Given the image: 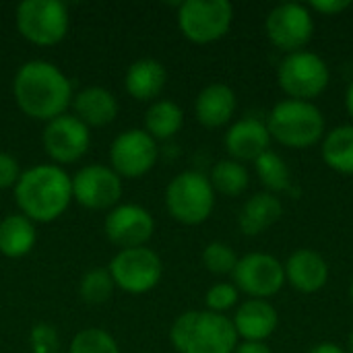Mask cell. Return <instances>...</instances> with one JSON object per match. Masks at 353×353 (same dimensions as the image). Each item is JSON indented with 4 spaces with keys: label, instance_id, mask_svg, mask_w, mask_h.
I'll list each match as a JSON object with an SVG mask.
<instances>
[{
    "label": "cell",
    "instance_id": "obj_29",
    "mask_svg": "<svg viewBox=\"0 0 353 353\" xmlns=\"http://www.w3.org/2000/svg\"><path fill=\"white\" fill-rule=\"evenodd\" d=\"M68 353H120V350L116 339L108 331L91 327L79 331L72 337Z\"/></svg>",
    "mask_w": 353,
    "mask_h": 353
},
{
    "label": "cell",
    "instance_id": "obj_34",
    "mask_svg": "<svg viewBox=\"0 0 353 353\" xmlns=\"http://www.w3.org/2000/svg\"><path fill=\"white\" fill-rule=\"evenodd\" d=\"M352 6L350 0H314L308 4L310 10L319 12V14H325V17H335V14H341L343 10H347Z\"/></svg>",
    "mask_w": 353,
    "mask_h": 353
},
{
    "label": "cell",
    "instance_id": "obj_38",
    "mask_svg": "<svg viewBox=\"0 0 353 353\" xmlns=\"http://www.w3.org/2000/svg\"><path fill=\"white\" fill-rule=\"evenodd\" d=\"M347 353H353V329L350 333V339H347Z\"/></svg>",
    "mask_w": 353,
    "mask_h": 353
},
{
    "label": "cell",
    "instance_id": "obj_21",
    "mask_svg": "<svg viewBox=\"0 0 353 353\" xmlns=\"http://www.w3.org/2000/svg\"><path fill=\"white\" fill-rule=\"evenodd\" d=\"M70 105L74 110V116L89 128L108 126L118 116V101L103 87H87L74 93Z\"/></svg>",
    "mask_w": 353,
    "mask_h": 353
},
{
    "label": "cell",
    "instance_id": "obj_22",
    "mask_svg": "<svg viewBox=\"0 0 353 353\" xmlns=\"http://www.w3.org/2000/svg\"><path fill=\"white\" fill-rule=\"evenodd\" d=\"M283 215V205L277 199V194L271 192H256L252 194L240 215H238V225L240 232L246 236H261L263 232H267L269 228H273Z\"/></svg>",
    "mask_w": 353,
    "mask_h": 353
},
{
    "label": "cell",
    "instance_id": "obj_19",
    "mask_svg": "<svg viewBox=\"0 0 353 353\" xmlns=\"http://www.w3.org/2000/svg\"><path fill=\"white\" fill-rule=\"evenodd\" d=\"M236 108V91L225 83H211L196 95L194 116L205 128H221L232 122Z\"/></svg>",
    "mask_w": 353,
    "mask_h": 353
},
{
    "label": "cell",
    "instance_id": "obj_31",
    "mask_svg": "<svg viewBox=\"0 0 353 353\" xmlns=\"http://www.w3.org/2000/svg\"><path fill=\"white\" fill-rule=\"evenodd\" d=\"M240 300V292L234 283H215L213 288H209L207 296H205V306L211 312L217 314H225L228 310H232Z\"/></svg>",
    "mask_w": 353,
    "mask_h": 353
},
{
    "label": "cell",
    "instance_id": "obj_2",
    "mask_svg": "<svg viewBox=\"0 0 353 353\" xmlns=\"http://www.w3.org/2000/svg\"><path fill=\"white\" fill-rule=\"evenodd\" d=\"M14 201L21 215L33 223L56 221L72 203V178L60 165H33L21 172L14 184Z\"/></svg>",
    "mask_w": 353,
    "mask_h": 353
},
{
    "label": "cell",
    "instance_id": "obj_5",
    "mask_svg": "<svg viewBox=\"0 0 353 353\" xmlns=\"http://www.w3.org/2000/svg\"><path fill=\"white\" fill-rule=\"evenodd\" d=\"M165 207L178 223H205L215 209V190L209 182V176L194 170L174 176L165 188Z\"/></svg>",
    "mask_w": 353,
    "mask_h": 353
},
{
    "label": "cell",
    "instance_id": "obj_4",
    "mask_svg": "<svg viewBox=\"0 0 353 353\" xmlns=\"http://www.w3.org/2000/svg\"><path fill=\"white\" fill-rule=\"evenodd\" d=\"M265 124L271 139L290 149L314 147L327 134L325 116L312 101L283 99L273 105Z\"/></svg>",
    "mask_w": 353,
    "mask_h": 353
},
{
    "label": "cell",
    "instance_id": "obj_25",
    "mask_svg": "<svg viewBox=\"0 0 353 353\" xmlns=\"http://www.w3.org/2000/svg\"><path fill=\"white\" fill-rule=\"evenodd\" d=\"M184 124L182 108L172 99H157L145 112V132H149L155 141H168L180 132Z\"/></svg>",
    "mask_w": 353,
    "mask_h": 353
},
{
    "label": "cell",
    "instance_id": "obj_13",
    "mask_svg": "<svg viewBox=\"0 0 353 353\" xmlns=\"http://www.w3.org/2000/svg\"><path fill=\"white\" fill-rule=\"evenodd\" d=\"M122 196V178L110 168L91 163L72 176V201L91 211L118 207Z\"/></svg>",
    "mask_w": 353,
    "mask_h": 353
},
{
    "label": "cell",
    "instance_id": "obj_23",
    "mask_svg": "<svg viewBox=\"0 0 353 353\" xmlns=\"http://www.w3.org/2000/svg\"><path fill=\"white\" fill-rule=\"evenodd\" d=\"M35 223L25 215H6L0 221V252L8 259H21L35 246Z\"/></svg>",
    "mask_w": 353,
    "mask_h": 353
},
{
    "label": "cell",
    "instance_id": "obj_33",
    "mask_svg": "<svg viewBox=\"0 0 353 353\" xmlns=\"http://www.w3.org/2000/svg\"><path fill=\"white\" fill-rule=\"evenodd\" d=\"M19 178H21V165H19V161L12 155L0 151V190L14 188V184L19 182Z\"/></svg>",
    "mask_w": 353,
    "mask_h": 353
},
{
    "label": "cell",
    "instance_id": "obj_28",
    "mask_svg": "<svg viewBox=\"0 0 353 353\" xmlns=\"http://www.w3.org/2000/svg\"><path fill=\"white\" fill-rule=\"evenodd\" d=\"M116 290V283L108 269H91L79 283V296L87 304H105Z\"/></svg>",
    "mask_w": 353,
    "mask_h": 353
},
{
    "label": "cell",
    "instance_id": "obj_12",
    "mask_svg": "<svg viewBox=\"0 0 353 353\" xmlns=\"http://www.w3.org/2000/svg\"><path fill=\"white\" fill-rule=\"evenodd\" d=\"M157 141L143 128L120 132L110 145V168L120 178H141L157 163Z\"/></svg>",
    "mask_w": 353,
    "mask_h": 353
},
{
    "label": "cell",
    "instance_id": "obj_18",
    "mask_svg": "<svg viewBox=\"0 0 353 353\" xmlns=\"http://www.w3.org/2000/svg\"><path fill=\"white\" fill-rule=\"evenodd\" d=\"M238 339L244 341H267L279 325V314L269 300H246L238 306L234 319Z\"/></svg>",
    "mask_w": 353,
    "mask_h": 353
},
{
    "label": "cell",
    "instance_id": "obj_10",
    "mask_svg": "<svg viewBox=\"0 0 353 353\" xmlns=\"http://www.w3.org/2000/svg\"><path fill=\"white\" fill-rule=\"evenodd\" d=\"M116 288L128 294H147L161 281L163 263L159 254L147 246L116 252L108 267Z\"/></svg>",
    "mask_w": 353,
    "mask_h": 353
},
{
    "label": "cell",
    "instance_id": "obj_20",
    "mask_svg": "<svg viewBox=\"0 0 353 353\" xmlns=\"http://www.w3.org/2000/svg\"><path fill=\"white\" fill-rule=\"evenodd\" d=\"M168 83L165 66L155 58H141L132 62L124 74L126 93L137 101H151L161 95Z\"/></svg>",
    "mask_w": 353,
    "mask_h": 353
},
{
    "label": "cell",
    "instance_id": "obj_39",
    "mask_svg": "<svg viewBox=\"0 0 353 353\" xmlns=\"http://www.w3.org/2000/svg\"><path fill=\"white\" fill-rule=\"evenodd\" d=\"M350 298H352V302H353V279H352V283H350Z\"/></svg>",
    "mask_w": 353,
    "mask_h": 353
},
{
    "label": "cell",
    "instance_id": "obj_1",
    "mask_svg": "<svg viewBox=\"0 0 353 353\" xmlns=\"http://www.w3.org/2000/svg\"><path fill=\"white\" fill-rule=\"evenodd\" d=\"M12 95L25 116L50 122L66 114L74 93L72 83L56 64L48 60H29L14 74Z\"/></svg>",
    "mask_w": 353,
    "mask_h": 353
},
{
    "label": "cell",
    "instance_id": "obj_32",
    "mask_svg": "<svg viewBox=\"0 0 353 353\" xmlns=\"http://www.w3.org/2000/svg\"><path fill=\"white\" fill-rule=\"evenodd\" d=\"M31 352L33 353H60V341L56 331L50 325H37L31 329Z\"/></svg>",
    "mask_w": 353,
    "mask_h": 353
},
{
    "label": "cell",
    "instance_id": "obj_37",
    "mask_svg": "<svg viewBox=\"0 0 353 353\" xmlns=\"http://www.w3.org/2000/svg\"><path fill=\"white\" fill-rule=\"evenodd\" d=\"M345 110H347L353 124V81L347 85V91H345Z\"/></svg>",
    "mask_w": 353,
    "mask_h": 353
},
{
    "label": "cell",
    "instance_id": "obj_26",
    "mask_svg": "<svg viewBox=\"0 0 353 353\" xmlns=\"http://www.w3.org/2000/svg\"><path fill=\"white\" fill-rule=\"evenodd\" d=\"M209 182L213 190L223 196H240L250 184V174L244 163L236 159H221L213 165Z\"/></svg>",
    "mask_w": 353,
    "mask_h": 353
},
{
    "label": "cell",
    "instance_id": "obj_6",
    "mask_svg": "<svg viewBox=\"0 0 353 353\" xmlns=\"http://www.w3.org/2000/svg\"><path fill=\"white\" fill-rule=\"evenodd\" d=\"M277 83L288 99L312 101L327 91L331 70L319 54L302 50L283 56L277 68Z\"/></svg>",
    "mask_w": 353,
    "mask_h": 353
},
{
    "label": "cell",
    "instance_id": "obj_7",
    "mask_svg": "<svg viewBox=\"0 0 353 353\" xmlns=\"http://www.w3.org/2000/svg\"><path fill=\"white\" fill-rule=\"evenodd\" d=\"M234 6L228 0H186L178 8V27L192 43H213L228 35Z\"/></svg>",
    "mask_w": 353,
    "mask_h": 353
},
{
    "label": "cell",
    "instance_id": "obj_15",
    "mask_svg": "<svg viewBox=\"0 0 353 353\" xmlns=\"http://www.w3.org/2000/svg\"><path fill=\"white\" fill-rule=\"evenodd\" d=\"M105 236L120 250L147 246L155 232L153 215L141 205H118L105 215Z\"/></svg>",
    "mask_w": 353,
    "mask_h": 353
},
{
    "label": "cell",
    "instance_id": "obj_30",
    "mask_svg": "<svg viewBox=\"0 0 353 353\" xmlns=\"http://www.w3.org/2000/svg\"><path fill=\"white\" fill-rule=\"evenodd\" d=\"M203 265L213 275H232L238 265V254L225 242H211L203 250Z\"/></svg>",
    "mask_w": 353,
    "mask_h": 353
},
{
    "label": "cell",
    "instance_id": "obj_3",
    "mask_svg": "<svg viewBox=\"0 0 353 353\" xmlns=\"http://www.w3.org/2000/svg\"><path fill=\"white\" fill-rule=\"evenodd\" d=\"M170 341L178 353H234L240 339L232 319L205 308L180 314L170 329Z\"/></svg>",
    "mask_w": 353,
    "mask_h": 353
},
{
    "label": "cell",
    "instance_id": "obj_14",
    "mask_svg": "<svg viewBox=\"0 0 353 353\" xmlns=\"http://www.w3.org/2000/svg\"><path fill=\"white\" fill-rule=\"evenodd\" d=\"M41 143L52 161L66 165L79 161L87 153L91 145V132L89 126H85L74 114H62L46 122Z\"/></svg>",
    "mask_w": 353,
    "mask_h": 353
},
{
    "label": "cell",
    "instance_id": "obj_9",
    "mask_svg": "<svg viewBox=\"0 0 353 353\" xmlns=\"http://www.w3.org/2000/svg\"><path fill=\"white\" fill-rule=\"evenodd\" d=\"M269 41L283 54L302 52L314 35V17L308 4L283 2L269 10L265 19Z\"/></svg>",
    "mask_w": 353,
    "mask_h": 353
},
{
    "label": "cell",
    "instance_id": "obj_36",
    "mask_svg": "<svg viewBox=\"0 0 353 353\" xmlns=\"http://www.w3.org/2000/svg\"><path fill=\"white\" fill-rule=\"evenodd\" d=\"M310 353H347L343 347H339L337 343H331V341H323L319 345H314Z\"/></svg>",
    "mask_w": 353,
    "mask_h": 353
},
{
    "label": "cell",
    "instance_id": "obj_24",
    "mask_svg": "<svg viewBox=\"0 0 353 353\" xmlns=\"http://www.w3.org/2000/svg\"><path fill=\"white\" fill-rule=\"evenodd\" d=\"M323 161L337 174L353 176V124L335 126L323 139Z\"/></svg>",
    "mask_w": 353,
    "mask_h": 353
},
{
    "label": "cell",
    "instance_id": "obj_8",
    "mask_svg": "<svg viewBox=\"0 0 353 353\" xmlns=\"http://www.w3.org/2000/svg\"><path fill=\"white\" fill-rule=\"evenodd\" d=\"M17 29L35 46H54L68 33V10L58 0H25L17 6Z\"/></svg>",
    "mask_w": 353,
    "mask_h": 353
},
{
    "label": "cell",
    "instance_id": "obj_27",
    "mask_svg": "<svg viewBox=\"0 0 353 353\" xmlns=\"http://www.w3.org/2000/svg\"><path fill=\"white\" fill-rule=\"evenodd\" d=\"M256 176L263 182V186L267 188V192L277 194V192H285L292 186V172L285 163V159L275 153V151H265L256 161Z\"/></svg>",
    "mask_w": 353,
    "mask_h": 353
},
{
    "label": "cell",
    "instance_id": "obj_35",
    "mask_svg": "<svg viewBox=\"0 0 353 353\" xmlns=\"http://www.w3.org/2000/svg\"><path fill=\"white\" fill-rule=\"evenodd\" d=\"M234 353H273L265 341H242Z\"/></svg>",
    "mask_w": 353,
    "mask_h": 353
},
{
    "label": "cell",
    "instance_id": "obj_17",
    "mask_svg": "<svg viewBox=\"0 0 353 353\" xmlns=\"http://www.w3.org/2000/svg\"><path fill=\"white\" fill-rule=\"evenodd\" d=\"M285 283H290L300 294H316L329 281V265L325 256L312 248L294 250L283 263Z\"/></svg>",
    "mask_w": 353,
    "mask_h": 353
},
{
    "label": "cell",
    "instance_id": "obj_16",
    "mask_svg": "<svg viewBox=\"0 0 353 353\" xmlns=\"http://www.w3.org/2000/svg\"><path fill=\"white\" fill-rule=\"evenodd\" d=\"M271 134L265 122L256 118H242L234 122L225 137L223 145L230 155V159H236L240 163L244 161H256L265 151L271 149Z\"/></svg>",
    "mask_w": 353,
    "mask_h": 353
},
{
    "label": "cell",
    "instance_id": "obj_11",
    "mask_svg": "<svg viewBox=\"0 0 353 353\" xmlns=\"http://www.w3.org/2000/svg\"><path fill=\"white\" fill-rule=\"evenodd\" d=\"M232 279L238 292L250 296L252 300H269L285 285V271L283 263L273 254L250 252L238 259Z\"/></svg>",
    "mask_w": 353,
    "mask_h": 353
}]
</instances>
